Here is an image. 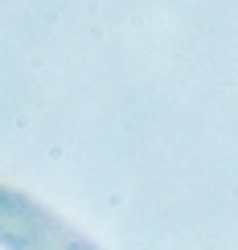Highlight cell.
Wrapping results in <instances>:
<instances>
[{
	"mask_svg": "<svg viewBox=\"0 0 238 250\" xmlns=\"http://www.w3.org/2000/svg\"><path fill=\"white\" fill-rule=\"evenodd\" d=\"M0 238L17 250H90L74 234H66L49 213H41L33 201L0 189Z\"/></svg>",
	"mask_w": 238,
	"mask_h": 250,
	"instance_id": "6da1fadb",
	"label": "cell"
}]
</instances>
